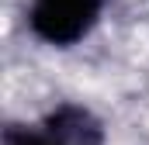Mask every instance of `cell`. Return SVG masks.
Returning <instances> with one entry per match:
<instances>
[{
    "label": "cell",
    "mask_w": 149,
    "mask_h": 145,
    "mask_svg": "<svg viewBox=\"0 0 149 145\" xmlns=\"http://www.w3.org/2000/svg\"><path fill=\"white\" fill-rule=\"evenodd\" d=\"M104 0H31L28 24L49 45H73L101 17Z\"/></svg>",
    "instance_id": "6da1fadb"
},
{
    "label": "cell",
    "mask_w": 149,
    "mask_h": 145,
    "mask_svg": "<svg viewBox=\"0 0 149 145\" xmlns=\"http://www.w3.org/2000/svg\"><path fill=\"white\" fill-rule=\"evenodd\" d=\"M38 135L45 145H104V128L87 107L63 104L56 107L42 124Z\"/></svg>",
    "instance_id": "7a4b0ae2"
},
{
    "label": "cell",
    "mask_w": 149,
    "mask_h": 145,
    "mask_svg": "<svg viewBox=\"0 0 149 145\" xmlns=\"http://www.w3.org/2000/svg\"><path fill=\"white\" fill-rule=\"evenodd\" d=\"M3 145H45V142H42L38 128H17V124H10L3 131Z\"/></svg>",
    "instance_id": "3957f363"
}]
</instances>
